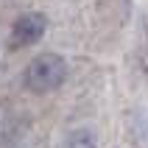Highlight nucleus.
Here are the masks:
<instances>
[{
    "mask_svg": "<svg viewBox=\"0 0 148 148\" xmlns=\"http://www.w3.org/2000/svg\"><path fill=\"white\" fill-rule=\"evenodd\" d=\"M62 148H95V143H92V137L87 132H75V134H70L64 140Z\"/></svg>",
    "mask_w": 148,
    "mask_h": 148,
    "instance_id": "7ed1b4c3",
    "label": "nucleus"
},
{
    "mask_svg": "<svg viewBox=\"0 0 148 148\" xmlns=\"http://www.w3.org/2000/svg\"><path fill=\"white\" fill-rule=\"evenodd\" d=\"M45 28H48V20L39 11H28V14L17 17L14 25H11V34H8V50H23V48L36 45L42 39Z\"/></svg>",
    "mask_w": 148,
    "mask_h": 148,
    "instance_id": "f03ea898",
    "label": "nucleus"
},
{
    "mask_svg": "<svg viewBox=\"0 0 148 148\" xmlns=\"http://www.w3.org/2000/svg\"><path fill=\"white\" fill-rule=\"evenodd\" d=\"M67 75V64L59 53H39L25 67V87L31 92H50L62 87Z\"/></svg>",
    "mask_w": 148,
    "mask_h": 148,
    "instance_id": "f257e3e1",
    "label": "nucleus"
}]
</instances>
